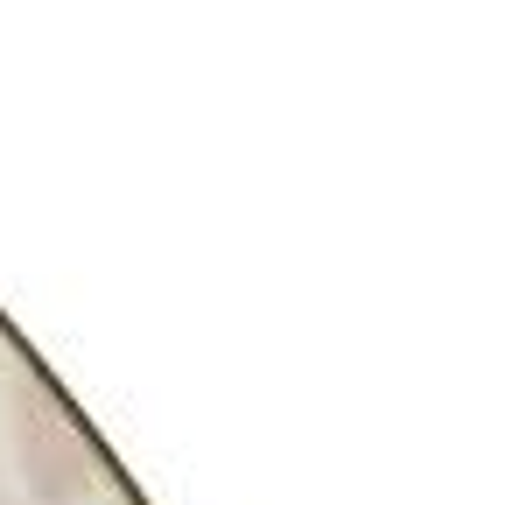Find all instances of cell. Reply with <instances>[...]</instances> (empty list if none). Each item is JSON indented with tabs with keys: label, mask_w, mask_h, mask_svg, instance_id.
Segmentation results:
<instances>
[{
	"label": "cell",
	"mask_w": 512,
	"mask_h": 505,
	"mask_svg": "<svg viewBox=\"0 0 512 505\" xmlns=\"http://www.w3.org/2000/svg\"><path fill=\"white\" fill-rule=\"evenodd\" d=\"M99 442L50 379L15 386V477L36 505H85L99 491Z\"/></svg>",
	"instance_id": "obj_1"
},
{
	"label": "cell",
	"mask_w": 512,
	"mask_h": 505,
	"mask_svg": "<svg viewBox=\"0 0 512 505\" xmlns=\"http://www.w3.org/2000/svg\"><path fill=\"white\" fill-rule=\"evenodd\" d=\"M0 505H8V498H0Z\"/></svg>",
	"instance_id": "obj_2"
}]
</instances>
